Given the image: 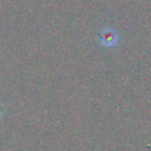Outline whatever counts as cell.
<instances>
[{
	"label": "cell",
	"instance_id": "cell-1",
	"mask_svg": "<svg viewBox=\"0 0 151 151\" xmlns=\"http://www.w3.org/2000/svg\"><path fill=\"white\" fill-rule=\"evenodd\" d=\"M99 41L103 46L111 47V46H114L118 42V35L114 29L105 28L101 32Z\"/></svg>",
	"mask_w": 151,
	"mask_h": 151
}]
</instances>
